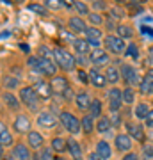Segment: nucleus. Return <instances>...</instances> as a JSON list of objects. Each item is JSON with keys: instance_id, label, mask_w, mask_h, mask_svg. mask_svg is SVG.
Instances as JSON below:
<instances>
[{"instance_id": "8fccbe9b", "label": "nucleus", "mask_w": 153, "mask_h": 160, "mask_svg": "<svg viewBox=\"0 0 153 160\" xmlns=\"http://www.w3.org/2000/svg\"><path fill=\"white\" fill-rule=\"evenodd\" d=\"M110 16H112V18L123 16V11H119V9H110Z\"/></svg>"}, {"instance_id": "37998d69", "label": "nucleus", "mask_w": 153, "mask_h": 160, "mask_svg": "<svg viewBox=\"0 0 153 160\" xmlns=\"http://www.w3.org/2000/svg\"><path fill=\"white\" fill-rule=\"evenodd\" d=\"M39 157H41L39 160H52V158H54V157H52V149H50V148L43 149V151H41V155H39Z\"/></svg>"}, {"instance_id": "49530a36", "label": "nucleus", "mask_w": 153, "mask_h": 160, "mask_svg": "<svg viewBox=\"0 0 153 160\" xmlns=\"http://www.w3.org/2000/svg\"><path fill=\"white\" fill-rule=\"evenodd\" d=\"M144 121H146V126H150V128H153V109L150 110V114H148V118H146Z\"/></svg>"}, {"instance_id": "2f4dec72", "label": "nucleus", "mask_w": 153, "mask_h": 160, "mask_svg": "<svg viewBox=\"0 0 153 160\" xmlns=\"http://www.w3.org/2000/svg\"><path fill=\"white\" fill-rule=\"evenodd\" d=\"M84 34L87 36V39H91V41H98L100 38H102V32H100L96 27H87Z\"/></svg>"}, {"instance_id": "7ed1b4c3", "label": "nucleus", "mask_w": 153, "mask_h": 160, "mask_svg": "<svg viewBox=\"0 0 153 160\" xmlns=\"http://www.w3.org/2000/svg\"><path fill=\"white\" fill-rule=\"evenodd\" d=\"M20 100L22 103H25L30 110H36L38 109V105H39V94L36 91L34 87H22L20 89Z\"/></svg>"}, {"instance_id": "6e6552de", "label": "nucleus", "mask_w": 153, "mask_h": 160, "mask_svg": "<svg viewBox=\"0 0 153 160\" xmlns=\"http://www.w3.org/2000/svg\"><path fill=\"white\" fill-rule=\"evenodd\" d=\"M38 126L46 128V130H52V128L57 126V118L52 114L50 110H43V112L38 116Z\"/></svg>"}, {"instance_id": "a19ab883", "label": "nucleus", "mask_w": 153, "mask_h": 160, "mask_svg": "<svg viewBox=\"0 0 153 160\" xmlns=\"http://www.w3.org/2000/svg\"><path fill=\"white\" fill-rule=\"evenodd\" d=\"M87 18H89V22L93 23V25H100V23H103V18L100 16L98 12H91Z\"/></svg>"}, {"instance_id": "a211bd4d", "label": "nucleus", "mask_w": 153, "mask_h": 160, "mask_svg": "<svg viewBox=\"0 0 153 160\" xmlns=\"http://www.w3.org/2000/svg\"><path fill=\"white\" fill-rule=\"evenodd\" d=\"M96 153L102 160H107V158L112 157V148H110V144H109L107 141H98L96 142Z\"/></svg>"}, {"instance_id": "cd10ccee", "label": "nucleus", "mask_w": 153, "mask_h": 160, "mask_svg": "<svg viewBox=\"0 0 153 160\" xmlns=\"http://www.w3.org/2000/svg\"><path fill=\"white\" fill-rule=\"evenodd\" d=\"M150 107H148L146 103H137L135 105V112H134V114H135V118L137 119H146L148 118V114H150Z\"/></svg>"}, {"instance_id": "39448f33", "label": "nucleus", "mask_w": 153, "mask_h": 160, "mask_svg": "<svg viewBox=\"0 0 153 160\" xmlns=\"http://www.w3.org/2000/svg\"><path fill=\"white\" fill-rule=\"evenodd\" d=\"M103 43H105V46H107V50H110L112 53H125L126 52L125 41H123V38H119V36L109 34Z\"/></svg>"}, {"instance_id": "72a5a7b5", "label": "nucleus", "mask_w": 153, "mask_h": 160, "mask_svg": "<svg viewBox=\"0 0 153 160\" xmlns=\"http://www.w3.org/2000/svg\"><path fill=\"white\" fill-rule=\"evenodd\" d=\"M125 57L128 59H139V48L135 46V43H130V45L126 46V52H125Z\"/></svg>"}, {"instance_id": "f8f14e48", "label": "nucleus", "mask_w": 153, "mask_h": 160, "mask_svg": "<svg viewBox=\"0 0 153 160\" xmlns=\"http://www.w3.org/2000/svg\"><path fill=\"white\" fill-rule=\"evenodd\" d=\"M139 87H141L142 94H151L153 92V69H148L146 71V75L141 78Z\"/></svg>"}, {"instance_id": "de8ad7c7", "label": "nucleus", "mask_w": 153, "mask_h": 160, "mask_svg": "<svg viewBox=\"0 0 153 160\" xmlns=\"http://www.w3.org/2000/svg\"><path fill=\"white\" fill-rule=\"evenodd\" d=\"M63 2V6L66 7V9H71V7H75V2L77 0H61Z\"/></svg>"}, {"instance_id": "f257e3e1", "label": "nucleus", "mask_w": 153, "mask_h": 160, "mask_svg": "<svg viewBox=\"0 0 153 160\" xmlns=\"http://www.w3.org/2000/svg\"><path fill=\"white\" fill-rule=\"evenodd\" d=\"M27 64L32 68V71H36V73H45V75H54L55 77L57 73V64H54L50 61V59H45V57H34V55H30L27 61Z\"/></svg>"}, {"instance_id": "f03ea898", "label": "nucleus", "mask_w": 153, "mask_h": 160, "mask_svg": "<svg viewBox=\"0 0 153 160\" xmlns=\"http://www.w3.org/2000/svg\"><path fill=\"white\" fill-rule=\"evenodd\" d=\"M54 61H55V64L61 69H64V71H73L75 64H77L75 57L68 50H64V48H55V50H54Z\"/></svg>"}, {"instance_id": "423d86ee", "label": "nucleus", "mask_w": 153, "mask_h": 160, "mask_svg": "<svg viewBox=\"0 0 153 160\" xmlns=\"http://www.w3.org/2000/svg\"><path fill=\"white\" fill-rule=\"evenodd\" d=\"M121 77L125 80L128 87L135 86V84H141V80H139V73H137V69L130 64H121Z\"/></svg>"}, {"instance_id": "bf43d9fd", "label": "nucleus", "mask_w": 153, "mask_h": 160, "mask_svg": "<svg viewBox=\"0 0 153 160\" xmlns=\"http://www.w3.org/2000/svg\"><path fill=\"white\" fill-rule=\"evenodd\" d=\"M116 2H119V4H121V2H126V0H116Z\"/></svg>"}, {"instance_id": "aec40b11", "label": "nucleus", "mask_w": 153, "mask_h": 160, "mask_svg": "<svg viewBox=\"0 0 153 160\" xmlns=\"http://www.w3.org/2000/svg\"><path fill=\"white\" fill-rule=\"evenodd\" d=\"M27 144L30 148L39 149L41 146H43V135H41L39 132H28L27 133Z\"/></svg>"}, {"instance_id": "f704fd0d", "label": "nucleus", "mask_w": 153, "mask_h": 160, "mask_svg": "<svg viewBox=\"0 0 153 160\" xmlns=\"http://www.w3.org/2000/svg\"><path fill=\"white\" fill-rule=\"evenodd\" d=\"M28 11L36 12V14H39V16H46V14H48V7L39 6V4H30V6H28Z\"/></svg>"}, {"instance_id": "4468645a", "label": "nucleus", "mask_w": 153, "mask_h": 160, "mask_svg": "<svg viewBox=\"0 0 153 160\" xmlns=\"http://www.w3.org/2000/svg\"><path fill=\"white\" fill-rule=\"evenodd\" d=\"M68 29L71 30V32H75V34H84L85 29H87V25H85V22L82 18L73 16V18L68 20Z\"/></svg>"}, {"instance_id": "0eeeda50", "label": "nucleus", "mask_w": 153, "mask_h": 160, "mask_svg": "<svg viewBox=\"0 0 153 160\" xmlns=\"http://www.w3.org/2000/svg\"><path fill=\"white\" fill-rule=\"evenodd\" d=\"M107 96H109V107H110V110H112L114 114H118V110L121 109V103H125L123 102V91H119L118 87H112L107 92Z\"/></svg>"}, {"instance_id": "c756f323", "label": "nucleus", "mask_w": 153, "mask_h": 160, "mask_svg": "<svg viewBox=\"0 0 153 160\" xmlns=\"http://www.w3.org/2000/svg\"><path fill=\"white\" fill-rule=\"evenodd\" d=\"M116 32H118L116 36L123 38V39H128V38H132V36H134V30H132V27H128V25H121V23L116 27Z\"/></svg>"}, {"instance_id": "ddd939ff", "label": "nucleus", "mask_w": 153, "mask_h": 160, "mask_svg": "<svg viewBox=\"0 0 153 160\" xmlns=\"http://www.w3.org/2000/svg\"><path fill=\"white\" fill-rule=\"evenodd\" d=\"M75 105L79 107V110H89L91 105H93V98H91L85 91H82L75 96Z\"/></svg>"}, {"instance_id": "20e7f679", "label": "nucleus", "mask_w": 153, "mask_h": 160, "mask_svg": "<svg viewBox=\"0 0 153 160\" xmlns=\"http://www.w3.org/2000/svg\"><path fill=\"white\" fill-rule=\"evenodd\" d=\"M59 121L63 123V126L71 133V135H75V133H79V132L82 130V121H79V118H75L71 112H61Z\"/></svg>"}, {"instance_id": "ea45409f", "label": "nucleus", "mask_w": 153, "mask_h": 160, "mask_svg": "<svg viewBox=\"0 0 153 160\" xmlns=\"http://www.w3.org/2000/svg\"><path fill=\"white\" fill-rule=\"evenodd\" d=\"M142 160H153V146L142 148Z\"/></svg>"}, {"instance_id": "5701e85b", "label": "nucleus", "mask_w": 153, "mask_h": 160, "mask_svg": "<svg viewBox=\"0 0 153 160\" xmlns=\"http://www.w3.org/2000/svg\"><path fill=\"white\" fill-rule=\"evenodd\" d=\"M73 48L79 55H85V53H91V48H93V46L89 45L87 39H77L73 43Z\"/></svg>"}, {"instance_id": "09e8293b", "label": "nucleus", "mask_w": 153, "mask_h": 160, "mask_svg": "<svg viewBox=\"0 0 153 160\" xmlns=\"http://www.w3.org/2000/svg\"><path fill=\"white\" fill-rule=\"evenodd\" d=\"M123 160H139V157H137L135 153H130V151H128V153L123 157Z\"/></svg>"}, {"instance_id": "5fc2aeb1", "label": "nucleus", "mask_w": 153, "mask_h": 160, "mask_svg": "<svg viewBox=\"0 0 153 160\" xmlns=\"http://www.w3.org/2000/svg\"><path fill=\"white\" fill-rule=\"evenodd\" d=\"M9 2H11V4H23L25 0H9Z\"/></svg>"}, {"instance_id": "603ef678", "label": "nucleus", "mask_w": 153, "mask_h": 160, "mask_svg": "<svg viewBox=\"0 0 153 160\" xmlns=\"http://www.w3.org/2000/svg\"><path fill=\"white\" fill-rule=\"evenodd\" d=\"M148 61H150V64H153V48H150V53H148Z\"/></svg>"}, {"instance_id": "6ab92c4d", "label": "nucleus", "mask_w": 153, "mask_h": 160, "mask_svg": "<svg viewBox=\"0 0 153 160\" xmlns=\"http://www.w3.org/2000/svg\"><path fill=\"white\" fill-rule=\"evenodd\" d=\"M126 130H128V135L135 141H144V132H142V126L137 125V123H128L126 125Z\"/></svg>"}, {"instance_id": "79ce46f5", "label": "nucleus", "mask_w": 153, "mask_h": 160, "mask_svg": "<svg viewBox=\"0 0 153 160\" xmlns=\"http://www.w3.org/2000/svg\"><path fill=\"white\" fill-rule=\"evenodd\" d=\"M4 86H6V87H16V86H18V78L6 77V78H4Z\"/></svg>"}, {"instance_id": "7c9ffc66", "label": "nucleus", "mask_w": 153, "mask_h": 160, "mask_svg": "<svg viewBox=\"0 0 153 160\" xmlns=\"http://www.w3.org/2000/svg\"><path fill=\"white\" fill-rule=\"evenodd\" d=\"M96 130L100 132V133H105V132H109V130H110V119H109V118H105V116L98 118V121H96Z\"/></svg>"}, {"instance_id": "dca6fc26", "label": "nucleus", "mask_w": 153, "mask_h": 160, "mask_svg": "<svg viewBox=\"0 0 153 160\" xmlns=\"http://www.w3.org/2000/svg\"><path fill=\"white\" fill-rule=\"evenodd\" d=\"M89 84H93V86L98 87V89H102V87H105V84H109V82H107V77H105V75H102L100 71H96V69H91L89 71Z\"/></svg>"}, {"instance_id": "2eb2a0df", "label": "nucleus", "mask_w": 153, "mask_h": 160, "mask_svg": "<svg viewBox=\"0 0 153 160\" xmlns=\"http://www.w3.org/2000/svg\"><path fill=\"white\" fill-rule=\"evenodd\" d=\"M89 61H91L93 64H98V66H102V64H107V62H109L107 50H102V48H94V50L91 52Z\"/></svg>"}, {"instance_id": "9d476101", "label": "nucleus", "mask_w": 153, "mask_h": 160, "mask_svg": "<svg viewBox=\"0 0 153 160\" xmlns=\"http://www.w3.org/2000/svg\"><path fill=\"white\" fill-rule=\"evenodd\" d=\"M114 146H116L118 151H125V153H128V151L132 149V146H134V141H132V137L128 135V133H119V135H116Z\"/></svg>"}, {"instance_id": "a878e982", "label": "nucleus", "mask_w": 153, "mask_h": 160, "mask_svg": "<svg viewBox=\"0 0 153 160\" xmlns=\"http://www.w3.org/2000/svg\"><path fill=\"white\" fill-rule=\"evenodd\" d=\"M96 128V123H94V118L91 114L84 116L82 118V130L85 132V133H93V130Z\"/></svg>"}, {"instance_id": "b1692460", "label": "nucleus", "mask_w": 153, "mask_h": 160, "mask_svg": "<svg viewBox=\"0 0 153 160\" xmlns=\"http://www.w3.org/2000/svg\"><path fill=\"white\" fill-rule=\"evenodd\" d=\"M2 102L13 110H16L18 107H20V98H16L13 92H4V94H2Z\"/></svg>"}, {"instance_id": "e433bc0d", "label": "nucleus", "mask_w": 153, "mask_h": 160, "mask_svg": "<svg viewBox=\"0 0 153 160\" xmlns=\"http://www.w3.org/2000/svg\"><path fill=\"white\" fill-rule=\"evenodd\" d=\"M123 102L128 103V105L135 102V92H134V89H132V87H126V89H123Z\"/></svg>"}, {"instance_id": "a18cd8bd", "label": "nucleus", "mask_w": 153, "mask_h": 160, "mask_svg": "<svg viewBox=\"0 0 153 160\" xmlns=\"http://www.w3.org/2000/svg\"><path fill=\"white\" fill-rule=\"evenodd\" d=\"M79 78H80V82H82V84H89V78H87V75H85L82 69H79Z\"/></svg>"}, {"instance_id": "052dcab7", "label": "nucleus", "mask_w": 153, "mask_h": 160, "mask_svg": "<svg viewBox=\"0 0 153 160\" xmlns=\"http://www.w3.org/2000/svg\"><path fill=\"white\" fill-rule=\"evenodd\" d=\"M93 2H94V0H93Z\"/></svg>"}, {"instance_id": "3c124183", "label": "nucleus", "mask_w": 153, "mask_h": 160, "mask_svg": "<svg viewBox=\"0 0 153 160\" xmlns=\"http://www.w3.org/2000/svg\"><path fill=\"white\" fill-rule=\"evenodd\" d=\"M87 160H102V158L98 157V153H91V155H89V158H87Z\"/></svg>"}, {"instance_id": "1a4fd4ad", "label": "nucleus", "mask_w": 153, "mask_h": 160, "mask_svg": "<svg viewBox=\"0 0 153 160\" xmlns=\"http://www.w3.org/2000/svg\"><path fill=\"white\" fill-rule=\"evenodd\" d=\"M13 128H14V132H18V133H28V132H32L30 130V119H28L25 114H18L16 118H14Z\"/></svg>"}, {"instance_id": "c9c22d12", "label": "nucleus", "mask_w": 153, "mask_h": 160, "mask_svg": "<svg viewBox=\"0 0 153 160\" xmlns=\"http://www.w3.org/2000/svg\"><path fill=\"white\" fill-rule=\"evenodd\" d=\"M89 110L93 118H102V103H100V100H93V105H91Z\"/></svg>"}, {"instance_id": "c03bdc74", "label": "nucleus", "mask_w": 153, "mask_h": 160, "mask_svg": "<svg viewBox=\"0 0 153 160\" xmlns=\"http://www.w3.org/2000/svg\"><path fill=\"white\" fill-rule=\"evenodd\" d=\"M50 55H54V52H50L46 46H41L39 48V57H45V59H50Z\"/></svg>"}, {"instance_id": "6e6d98bb", "label": "nucleus", "mask_w": 153, "mask_h": 160, "mask_svg": "<svg viewBox=\"0 0 153 160\" xmlns=\"http://www.w3.org/2000/svg\"><path fill=\"white\" fill-rule=\"evenodd\" d=\"M9 36H11V34H9V32H6V30H4V32H2V39H6V38H9Z\"/></svg>"}, {"instance_id": "4be33fe9", "label": "nucleus", "mask_w": 153, "mask_h": 160, "mask_svg": "<svg viewBox=\"0 0 153 160\" xmlns=\"http://www.w3.org/2000/svg\"><path fill=\"white\" fill-rule=\"evenodd\" d=\"M34 89L38 91V94H39L41 100H46V98L50 96V92H52V86L48 84V82H45V80H39V82L36 84Z\"/></svg>"}, {"instance_id": "473e14b6", "label": "nucleus", "mask_w": 153, "mask_h": 160, "mask_svg": "<svg viewBox=\"0 0 153 160\" xmlns=\"http://www.w3.org/2000/svg\"><path fill=\"white\" fill-rule=\"evenodd\" d=\"M139 32H141L142 38L153 39V27H150V25H146V23H139Z\"/></svg>"}, {"instance_id": "13d9d810", "label": "nucleus", "mask_w": 153, "mask_h": 160, "mask_svg": "<svg viewBox=\"0 0 153 160\" xmlns=\"http://www.w3.org/2000/svg\"><path fill=\"white\" fill-rule=\"evenodd\" d=\"M55 160H68V158H64V157H55Z\"/></svg>"}, {"instance_id": "9b49d317", "label": "nucleus", "mask_w": 153, "mask_h": 160, "mask_svg": "<svg viewBox=\"0 0 153 160\" xmlns=\"http://www.w3.org/2000/svg\"><path fill=\"white\" fill-rule=\"evenodd\" d=\"M50 86H52V92H55V94H66L69 91L68 80L64 78V77H54Z\"/></svg>"}, {"instance_id": "c85d7f7f", "label": "nucleus", "mask_w": 153, "mask_h": 160, "mask_svg": "<svg viewBox=\"0 0 153 160\" xmlns=\"http://www.w3.org/2000/svg\"><path fill=\"white\" fill-rule=\"evenodd\" d=\"M52 149L54 151H64V149H68V139H63V137L52 139Z\"/></svg>"}, {"instance_id": "f3484780", "label": "nucleus", "mask_w": 153, "mask_h": 160, "mask_svg": "<svg viewBox=\"0 0 153 160\" xmlns=\"http://www.w3.org/2000/svg\"><path fill=\"white\" fill-rule=\"evenodd\" d=\"M13 157L16 160H30V151H28V144H16L13 148Z\"/></svg>"}, {"instance_id": "412c9836", "label": "nucleus", "mask_w": 153, "mask_h": 160, "mask_svg": "<svg viewBox=\"0 0 153 160\" xmlns=\"http://www.w3.org/2000/svg\"><path fill=\"white\" fill-rule=\"evenodd\" d=\"M68 151L73 157V160H82V148H80L79 141L75 139H68Z\"/></svg>"}, {"instance_id": "864d4df0", "label": "nucleus", "mask_w": 153, "mask_h": 160, "mask_svg": "<svg viewBox=\"0 0 153 160\" xmlns=\"http://www.w3.org/2000/svg\"><path fill=\"white\" fill-rule=\"evenodd\" d=\"M132 2H134V4H146L148 0H132Z\"/></svg>"}, {"instance_id": "4d7b16f0", "label": "nucleus", "mask_w": 153, "mask_h": 160, "mask_svg": "<svg viewBox=\"0 0 153 160\" xmlns=\"http://www.w3.org/2000/svg\"><path fill=\"white\" fill-rule=\"evenodd\" d=\"M20 48H22L23 52H28V46L27 45H20Z\"/></svg>"}, {"instance_id": "58836bf2", "label": "nucleus", "mask_w": 153, "mask_h": 160, "mask_svg": "<svg viewBox=\"0 0 153 160\" xmlns=\"http://www.w3.org/2000/svg\"><path fill=\"white\" fill-rule=\"evenodd\" d=\"M45 4H46V7H50L52 11H57V9H63L64 7L61 0H46Z\"/></svg>"}, {"instance_id": "4c0bfd02", "label": "nucleus", "mask_w": 153, "mask_h": 160, "mask_svg": "<svg viewBox=\"0 0 153 160\" xmlns=\"http://www.w3.org/2000/svg\"><path fill=\"white\" fill-rule=\"evenodd\" d=\"M75 9L79 11V14H82V16H89V7H87V4L85 2H82V0H77L75 2Z\"/></svg>"}, {"instance_id": "393cba45", "label": "nucleus", "mask_w": 153, "mask_h": 160, "mask_svg": "<svg viewBox=\"0 0 153 160\" xmlns=\"http://www.w3.org/2000/svg\"><path fill=\"white\" fill-rule=\"evenodd\" d=\"M0 142H2V146H4V148L13 144V135L9 133L6 123H2V125H0Z\"/></svg>"}, {"instance_id": "bb28decb", "label": "nucleus", "mask_w": 153, "mask_h": 160, "mask_svg": "<svg viewBox=\"0 0 153 160\" xmlns=\"http://www.w3.org/2000/svg\"><path fill=\"white\" fill-rule=\"evenodd\" d=\"M105 77H107L109 84H118V80H119V69L116 68V66H107Z\"/></svg>"}]
</instances>
